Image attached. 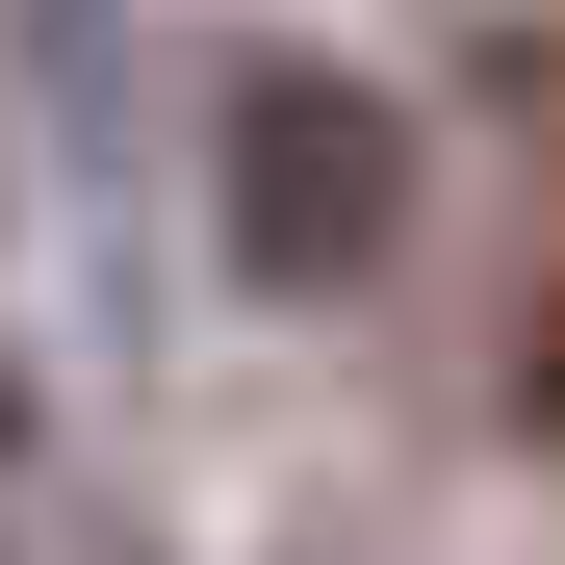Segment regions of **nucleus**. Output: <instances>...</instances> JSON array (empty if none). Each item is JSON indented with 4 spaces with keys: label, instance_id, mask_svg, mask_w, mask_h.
<instances>
[{
    "label": "nucleus",
    "instance_id": "f257e3e1",
    "mask_svg": "<svg viewBox=\"0 0 565 565\" xmlns=\"http://www.w3.org/2000/svg\"><path fill=\"white\" fill-rule=\"evenodd\" d=\"M206 232H232L257 309H360V282L412 257V129H386V77L232 52V77H206Z\"/></svg>",
    "mask_w": 565,
    "mask_h": 565
},
{
    "label": "nucleus",
    "instance_id": "f03ea898",
    "mask_svg": "<svg viewBox=\"0 0 565 565\" xmlns=\"http://www.w3.org/2000/svg\"><path fill=\"white\" fill-rule=\"evenodd\" d=\"M514 437H565V282L514 309Z\"/></svg>",
    "mask_w": 565,
    "mask_h": 565
},
{
    "label": "nucleus",
    "instance_id": "7ed1b4c3",
    "mask_svg": "<svg viewBox=\"0 0 565 565\" xmlns=\"http://www.w3.org/2000/svg\"><path fill=\"white\" fill-rule=\"evenodd\" d=\"M489 104H514V129L565 154V26H514V77H489Z\"/></svg>",
    "mask_w": 565,
    "mask_h": 565
},
{
    "label": "nucleus",
    "instance_id": "20e7f679",
    "mask_svg": "<svg viewBox=\"0 0 565 565\" xmlns=\"http://www.w3.org/2000/svg\"><path fill=\"white\" fill-rule=\"evenodd\" d=\"M0 489H26V437H0Z\"/></svg>",
    "mask_w": 565,
    "mask_h": 565
}]
</instances>
